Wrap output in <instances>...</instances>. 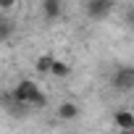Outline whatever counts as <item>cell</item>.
I'll return each mask as SVG.
<instances>
[{
    "instance_id": "6da1fadb",
    "label": "cell",
    "mask_w": 134,
    "mask_h": 134,
    "mask_svg": "<svg viewBox=\"0 0 134 134\" xmlns=\"http://www.w3.org/2000/svg\"><path fill=\"white\" fill-rule=\"evenodd\" d=\"M13 103L16 105H26V108H45L47 97L40 90V84L34 79H21L13 87Z\"/></svg>"
},
{
    "instance_id": "7a4b0ae2",
    "label": "cell",
    "mask_w": 134,
    "mask_h": 134,
    "mask_svg": "<svg viewBox=\"0 0 134 134\" xmlns=\"http://www.w3.org/2000/svg\"><path fill=\"white\" fill-rule=\"evenodd\" d=\"M110 84L118 90V92H129L134 90V66H118L110 76Z\"/></svg>"
},
{
    "instance_id": "3957f363",
    "label": "cell",
    "mask_w": 134,
    "mask_h": 134,
    "mask_svg": "<svg viewBox=\"0 0 134 134\" xmlns=\"http://www.w3.org/2000/svg\"><path fill=\"white\" fill-rule=\"evenodd\" d=\"M113 11V0H87V16L90 19H105Z\"/></svg>"
},
{
    "instance_id": "277c9868",
    "label": "cell",
    "mask_w": 134,
    "mask_h": 134,
    "mask_svg": "<svg viewBox=\"0 0 134 134\" xmlns=\"http://www.w3.org/2000/svg\"><path fill=\"white\" fill-rule=\"evenodd\" d=\"M42 16L47 21H55L63 16V0H42Z\"/></svg>"
},
{
    "instance_id": "5b68a950",
    "label": "cell",
    "mask_w": 134,
    "mask_h": 134,
    "mask_svg": "<svg viewBox=\"0 0 134 134\" xmlns=\"http://www.w3.org/2000/svg\"><path fill=\"white\" fill-rule=\"evenodd\" d=\"M76 116H79V105H76V103L63 100V103L58 105V118H60V121H74Z\"/></svg>"
},
{
    "instance_id": "8992f818",
    "label": "cell",
    "mask_w": 134,
    "mask_h": 134,
    "mask_svg": "<svg viewBox=\"0 0 134 134\" xmlns=\"http://www.w3.org/2000/svg\"><path fill=\"white\" fill-rule=\"evenodd\" d=\"M113 121H116V126H118L121 131H129V129H134V113H131V110H116Z\"/></svg>"
},
{
    "instance_id": "52a82bcc",
    "label": "cell",
    "mask_w": 134,
    "mask_h": 134,
    "mask_svg": "<svg viewBox=\"0 0 134 134\" xmlns=\"http://www.w3.org/2000/svg\"><path fill=\"white\" fill-rule=\"evenodd\" d=\"M69 74H71V66L55 58V60H53V69H50V76H55V79H66Z\"/></svg>"
},
{
    "instance_id": "ba28073f",
    "label": "cell",
    "mask_w": 134,
    "mask_h": 134,
    "mask_svg": "<svg viewBox=\"0 0 134 134\" xmlns=\"http://www.w3.org/2000/svg\"><path fill=\"white\" fill-rule=\"evenodd\" d=\"M13 34V21L8 19V13H0V42H5Z\"/></svg>"
},
{
    "instance_id": "9c48e42d",
    "label": "cell",
    "mask_w": 134,
    "mask_h": 134,
    "mask_svg": "<svg viewBox=\"0 0 134 134\" xmlns=\"http://www.w3.org/2000/svg\"><path fill=\"white\" fill-rule=\"evenodd\" d=\"M53 60H55V55H40V58H37V71H40V74H50Z\"/></svg>"
},
{
    "instance_id": "30bf717a",
    "label": "cell",
    "mask_w": 134,
    "mask_h": 134,
    "mask_svg": "<svg viewBox=\"0 0 134 134\" xmlns=\"http://www.w3.org/2000/svg\"><path fill=\"white\" fill-rule=\"evenodd\" d=\"M19 3V0H0V13H8V11H13V5Z\"/></svg>"
}]
</instances>
